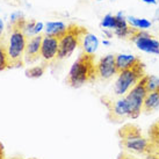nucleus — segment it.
I'll return each mask as SVG.
<instances>
[{
    "label": "nucleus",
    "mask_w": 159,
    "mask_h": 159,
    "mask_svg": "<svg viewBox=\"0 0 159 159\" xmlns=\"http://www.w3.org/2000/svg\"><path fill=\"white\" fill-rule=\"evenodd\" d=\"M121 145L125 150L143 157L151 155H159V145L150 138L143 136L141 129L135 124H124L119 130Z\"/></svg>",
    "instance_id": "f257e3e1"
},
{
    "label": "nucleus",
    "mask_w": 159,
    "mask_h": 159,
    "mask_svg": "<svg viewBox=\"0 0 159 159\" xmlns=\"http://www.w3.org/2000/svg\"><path fill=\"white\" fill-rule=\"evenodd\" d=\"M97 79V63L94 55L83 52L72 64L66 83L71 87L78 89L86 83H91Z\"/></svg>",
    "instance_id": "f03ea898"
},
{
    "label": "nucleus",
    "mask_w": 159,
    "mask_h": 159,
    "mask_svg": "<svg viewBox=\"0 0 159 159\" xmlns=\"http://www.w3.org/2000/svg\"><path fill=\"white\" fill-rule=\"evenodd\" d=\"M27 37L18 27H12L9 34L8 44L6 45L9 59V69L21 67L25 64V51L27 45Z\"/></svg>",
    "instance_id": "7ed1b4c3"
},
{
    "label": "nucleus",
    "mask_w": 159,
    "mask_h": 159,
    "mask_svg": "<svg viewBox=\"0 0 159 159\" xmlns=\"http://www.w3.org/2000/svg\"><path fill=\"white\" fill-rule=\"evenodd\" d=\"M144 75V64L139 59L134 66L117 73V79L114 85V93L119 97L125 95Z\"/></svg>",
    "instance_id": "20e7f679"
},
{
    "label": "nucleus",
    "mask_w": 159,
    "mask_h": 159,
    "mask_svg": "<svg viewBox=\"0 0 159 159\" xmlns=\"http://www.w3.org/2000/svg\"><path fill=\"white\" fill-rule=\"evenodd\" d=\"M86 29L77 25H69L65 34L59 39V50L57 59L70 57L75 49L81 44V39Z\"/></svg>",
    "instance_id": "39448f33"
},
{
    "label": "nucleus",
    "mask_w": 159,
    "mask_h": 159,
    "mask_svg": "<svg viewBox=\"0 0 159 159\" xmlns=\"http://www.w3.org/2000/svg\"><path fill=\"white\" fill-rule=\"evenodd\" d=\"M145 75L124 97V100L128 107V115L130 119H137L143 111L144 100H145L146 94L149 93L145 85Z\"/></svg>",
    "instance_id": "423d86ee"
},
{
    "label": "nucleus",
    "mask_w": 159,
    "mask_h": 159,
    "mask_svg": "<svg viewBox=\"0 0 159 159\" xmlns=\"http://www.w3.org/2000/svg\"><path fill=\"white\" fill-rule=\"evenodd\" d=\"M101 100L102 103L108 109V117L113 122H121L125 117H129L128 107H127L124 98H120V99L113 100L111 98L105 97L102 98Z\"/></svg>",
    "instance_id": "0eeeda50"
},
{
    "label": "nucleus",
    "mask_w": 159,
    "mask_h": 159,
    "mask_svg": "<svg viewBox=\"0 0 159 159\" xmlns=\"http://www.w3.org/2000/svg\"><path fill=\"white\" fill-rule=\"evenodd\" d=\"M130 40L141 51L151 55H159V41L153 39L145 30H136Z\"/></svg>",
    "instance_id": "6e6552de"
},
{
    "label": "nucleus",
    "mask_w": 159,
    "mask_h": 159,
    "mask_svg": "<svg viewBox=\"0 0 159 159\" xmlns=\"http://www.w3.org/2000/svg\"><path fill=\"white\" fill-rule=\"evenodd\" d=\"M58 50H59V39L52 36L43 35L42 44H41L40 56L43 59V64H49L57 59Z\"/></svg>",
    "instance_id": "1a4fd4ad"
},
{
    "label": "nucleus",
    "mask_w": 159,
    "mask_h": 159,
    "mask_svg": "<svg viewBox=\"0 0 159 159\" xmlns=\"http://www.w3.org/2000/svg\"><path fill=\"white\" fill-rule=\"evenodd\" d=\"M117 75L116 63H115V55H106L99 59L97 63V77L98 79L108 80Z\"/></svg>",
    "instance_id": "9d476101"
},
{
    "label": "nucleus",
    "mask_w": 159,
    "mask_h": 159,
    "mask_svg": "<svg viewBox=\"0 0 159 159\" xmlns=\"http://www.w3.org/2000/svg\"><path fill=\"white\" fill-rule=\"evenodd\" d=\"M43 35H35L27 40L25 51V63H34L41 57V44Z\"/></svg>",
    "instance_id": "9b49d317"
},
{
    "label": "nucleus",
    "mask_w": 159,
    "mask_h": 159,
    "mask_svg": "<svg viewBox=\"0 0 159 159\" xmlns=\"http://www.w3.org/2000/svg\"><path fill=\"white\" fill-rule=\"evenodd\" d=\"M99 44H100V41H99L97 35L89 33V31H85L83 39H81V44H80L85 53L94 55L99 48Z\"/></svg>",
    "instance_id": "f8f14e48"
},
{
    "label": "nucleus",
    "mask_w": 159,
    "mask_h": 159,
    "mask_svg": "<svg viewBox=\"0 0 159 159\" xmlns=\"http://www.w3.org/2000/svg\"><path fill=\"white\" fill-rule=\"evenodd\" d=\"M139 61V58L134 56L131 53H119L115 55V63H116V70L117 73L121 71H124L129 67L134 66L137 62Z\"/></svg>",
    "instance_id": "ddd939ff"
},
{
    "label": "nucleus",
    "mask_w": 159,
    "mask_h": 159,
    "mask_svg": "<svg viewBox=\"0 0 159 159\" xmlns=\"http://www.w3.org/2000/svg\"><path fill=\"white\" fill-rule=\"evenodd\" d=\"M66 29V23L63 22V21H48V22H45L44 35L61 39L65 34Z\"/></svg>",
    "instance_id": "4468645a"
},
{
    "label": "nucleus",
    "mask_w": 159,
    "mask_h": 159,
    "mask_svg": "<svg viewBox=\"0 0 159 159\" xmlns=\"http://www.w3.org/2000/svg\"><path fill=\"white\" fill-rule=\"evenodd\" d=\"M159 108V89L149 92L146 94L144 105H143V111L145 113H152Z\"/></svg>",
    "instance_id": "2eb2a0df"
},
{
    "label": "nucleus",
    "mask_w": 159,
    "mask_h": 159,
    "mask_svg": "<svg viewBox=\"0 0 159 159\" xmlns=\"http://www.w3.org/2000/svg\"><path fill=\"white\" fill-rule=\"evenodd\" d=\"M127 21H128L129 26L135 28L136 30H146V29L151 28V26H152V22L150 20L144 18H136V16H133V15L127 16Z\"/></svg>",
    "instance_id": "dca6fc26"
},
{
    "label": "nucleus",
    "mask_w": 159,
    "mask_h": 159,
    "mask_svg": "<svg viewBox=\"0 0 159 159\" xmlns=\"http://www.w3.org/2000/svg\"><path fill=\"white\" fill-rule=\"evenodd\" d=\"M45 69H47V64H42V65H37V66H33L30 69H27L25 73H26L28 78L36 79V78H41L42 75H44Z\"/></svg>",
    "instance_id": "f3484780"
},
{
    "label": "nucleus",
    "mask_w": 159,
    "mask_h": 159,
    "mask_svg": "<svg viewBox=\"0 0 159 159\" xmlns=\"http://www.w3.org/2000/svg\"><path fill=\"white\" fill-rule=\"evenodd\" d=\"M100 26H101L103 29H111V30L114 31V29L116 28V16L111 13L106 14V15L102 18L101 22H100Z\"/></svg>",
    "instance_id": "a211bd4d"
},
{
    "label": "nucleus",
    "mask_w": 159,
    "mask_h": 159,
    "mask_svg": "<svg viewBox=\"0 0 159 159\" xmlns=\"http://www.w3.org/2000/svg\"><path fill=\"white\" fill-rule=\"evenodd\" d=\"M9 69V59L6 45L0 44V72Z\"/></svg>",
    "instance_id": "6ab92c4d"
},
{
    "label": "nucleus",
    "mask_w": 159,
    "mask_h": 159,
    "mask_svg": "<svg viewBox=\"0 0 159 159\" xmlns=\"http://www.w3.org/2000/svg\"><path fill=\"white\" fill-rule=\"evenodd\" d=\"M145 85L148 92H153L159 89V78L156 75H145Z\"/></svg>",
    "instance_id": "aec40b11"
},
{
    "label": "nucleus",
    "mask_w": 159,
    "mask_h": 159,
    "mask_svg": "<svg viewBox=\"0 0 159 159\" xmlns=\"http://www.w3.org/2000/svg\"><path fill=\"white\" fill-rule=\"evenodd\" d=\"M149 138L159 145V122L155 123L149 130Z\"/></svg>",
    "instance_id": "412c9836"
},
{
    "label": "nucleus",
    "mask_w": 159,
    "mask_h": 159,
    "mask_svg": "<svg viewBox=\"0 0 159 159\" xmlns=\"http://www.w3.org/2000/svg\"><path fill=\"white\" fill-rule=\"evenodd\" d=\"M25 16H23V13L21 11H15L13 13L11 14V16H9V22H11V27L14 26V25H16L19 23L20 21H22Z\"/></svg>",
    "instance_id": "4be33fe9"
},
{
    "label": "nucleus",
    "mask_w": 159,
    "mask_h": 159,
    "mask_svg": "<svg viewBox=\"0 0 159 159\" xmlns=\"http://www.w3.org/2000/svg\"><path fill=\"white\" fill-rule=\"evenodd\" d=\"M45 23H43L42 21H36L35 28H34V34L35 35H41V33L44 30Z\"/></svg>",
    "instance_id": "5701e85b"
},
{
    "label": "nucleus",
    "mask_w": 159,
    "mask_h": 159,
    "mask_svg": "<svg viewBox=\"0 0 159 159\" xmlns=\"http://www.w3.org/2000/svg\"><path fill=\"white\" fill-rule=\"evenodd\" d=\"M119 159H138V158L134 157V156L130 155V153H127V152H122V153L119 156Z\"/></svg>",
    "instance_id": "b1692460"
},
{
    "label": "nucleus",
    "mask_w": 159,
    "mask_h": 159,
    "mask_svg": "<svg viewBox=\"0 0 159 159\" xmlns=\"http://www.w3.org/2000/svg\"><path fill=\"white\" fill-rule=\"evenodd\" d=\"M113 34H114V31L111 30V29H103V35L106 36L107 39H111V37H113Z\"/></svg>",
    "instance_id": "393cba45"
},
{
    "label": "nucleus",
    "mask_w": 159,
    "mask_h": 159,
    "mask_svg": "<svg viewBox=\"0 0 159 159\" xmlns=\"http://www.w3.org/2000/svg\"><path fill=\"white\" fill-rule=\"evenodd\" d=\"M142 1L148 5H157L158 4V0H142Z\"/></svg>",
    "instance_id": "a878e982"
},
{
    "label": "nucleus",
    "mask_w": 159,
    "mask_h": 159,
    "mask_svg": "<svg viewBox=\"0 0 159 159\" xmlns=\"http://www.w3.org/2000/svg\"><path fill=\"white\" fill-rule=\"evenodd\" d=\"M4 28H5L4 21H2V19L0 18V37H1V34H2V31H4Z\"/></svg>",
    "instance_id": "bb28decb"
},
{
    "label": "nucleus",
    "mask_w": 159,
    "mask_h": 159,
    "mask_svg": "<svg viewBox=\"0 0 159 159\" xmlns=\"http://www.w3.org/2000/svg\"><path fill=\"white\" fill-rule=\"evenodd\" d=\"M102 44L106 45V47H109V45H111V41H109V39H105V40H102Z\"/></svg>",
    "instance_id": "cd10ccee"
},
{
    "label": "nucleus",
    "mask_w": 159,
    "mask_h": 159,
    "mask_svg": "<svg viewBox=\"0 0 159 159\" xmlns=\"http://www.w3.org/2000/svg\"><path fill=\"white\" fill-rule=\"evenodd\" d=\"M30 159H35V158H30Z\"/></svg>",
    "instance_id": "c85d7f7f"
}]
</instances>
